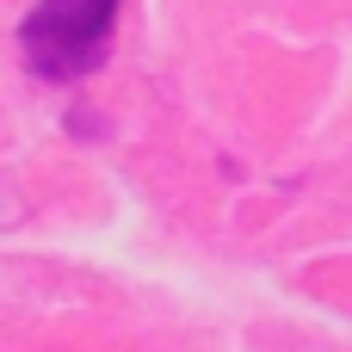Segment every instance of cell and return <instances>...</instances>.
<instances>
[{"instance_id": "6da1fadb", "label": "cell", "mask_w": 352, "mask_h": 352, "mask_svg": "<svg viewBox=\"0 0 352 352\" xmlns=\"http://www.w3.org/2000/svg\"><path fill=\"white\" fill-rule=\"evenodd\" d=\"M124 0H37L19 25L25 68L37 80H80L105 62Z\"/></svg>"}]
</instances>
